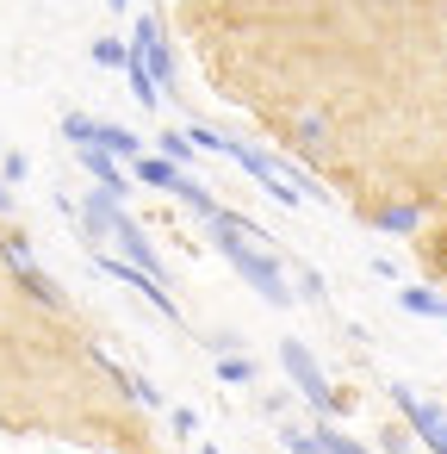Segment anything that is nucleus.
I'll use <instances>...</instances> for the list:
<instances>
[{
  "instance_id": "obj_5",
  "label": "nucleus",
  "mask_w": 447,
  "mask_h": 454,
  "mask_svg": "<svg viewBox=\"0 0 447 454\" xmlns=\"http://www.w3.org/2000/svg\"><path fill=\"white\" fill-rule=\"evenodd\" d=\"M125 44H131V57H137V63H143V69H150V75H156L162 88L174 82V51H168L162 26H156L150 13H137V26H131V38H125Z\"/></svg>"
},
{
  "instance_id": "obj_22",
  "label": "nucleus",
  "mask_w": 447,
  "mask_h": 454,
  "mask_svg": "<svg viewBox=\"0 0 447 454\" xmlns=\"http://www.w3.org/2000/svg\"><path fill=\"white\" fill-rule=\"evenodd\" d=\"M7 212H13V187H7V181H0V218H7Z\"/></svg>"
},
{
  "instance_id": "obj_15",
  "label": "nucleus",
  "mask_w": 447,
  "mask_h": 454,
  "mask_svg": "<svg viewBox=\"0 0 447 454\" xmlns=\"http://www.w3.org/2000/svg\"><path fill=\"white\" fill-rule=\"evenodd\" d=\"M317 454H373V448H360L354 435H342L335 423H323V429H317Z\"/></svg>"
},
{
  "instance_id": "obj_7",
  "label": "nucleus",
  "mask_w": 447,
  "mask_h": 454,
  "mask_svg": "<svg viewBox=\"0 0 447 454\" xmlns=\"http://www.w3.org/2000/svg\"><path fill=\"white\" fill-rule=\"evenodd\" d=\"M131 175H137V181H143V187H162V193H174V187H181V175H187V168H174V162H162V156H150V150H143V156H137V162H131Z\"/></svg>"
},
{
  "instance_id": "obj_3",
  "label": "nucleus",
  "mask_w": 447,
  "mask_h": 454,
  "mask_svg": "<svg viewBox=\"0 0 447 454\" xmlns=\"http://www.w3.org/2000/svg\"><path fill=\"white\" fill-rule=\"evenodd\" d=\"M391 404H397V417H404V429L428 448V454H447V404H435V398H416L410 386H391Z\"/></svg>"
},
{
  "instance_id": "obj_24",
  "label": "nucleus",
  "mask_w": 447,
  "mask_h": 454,
  "mask_svg": "<svg viewBox=\"0 0 447 454\" xmlns=\"http://www.w3.org/2000/svg\"><path fill=\"white\" fill-rule=\"evenodd\" d=\"M199 454H218V448H199Z\"/></svg>"
},
{
  "instance_id": "obj_19",
  "label": "nucleus",
  "mask_w": 447,
  "mask_h": 454,
  "mask_svg": "<svg viewBox=\"0 0 447 454\" xmlns=\"http://www.w3.org/2000/svg\"><path fill=\"white\" fill-rule=\"evenodd\" d=\"M26 175H32V162H26L19 150H13V156H0V181H7V187H19Z\"/></svg>"
},
{
  "instance_id": "obj_20",
  "label": "nucleus",
  "mask_w": 447,
  "mask_h": 454,
  "mask_svg": "<svg viewBox=\"0 0 447 454\" xmlns=\"http://www.w3.org/2000/svg\"><path fill=\"white\" fill-rule=\"evenodd\" d=\"M174 435H199V411L193 404H174Z\"/></svg>"
},
{
  "instance_id": "obj_16",
  "label": "nucleus",
  "mask_w": 447,
  "mask_h": 454,
  "mask_svg": "<svg viewBox=\"0 0 447 454\" xmlns=\"http://www.w3.org/2000/svg\"><path fill=\"white\" fill-rule=\"evenodd\" d=\"M94 63H100V69H125V63H131V44H125V38H100V44H94Z\"/></svg>"
},
{
  "instance_id": "obj_14",
  "label": "nucleus",
  "mask_w": 447,
  "mask_h": 454,
  "mask_svg": "<svg viewBox=\"0 0 447 454\" xmlns=\"http://www.w3.org/2000/svg\"><path fill=\"white\" fill-rule=\"evenodd\" d=\"M218 380L224 386H255V361L249 355H218Z\"/></svg>"
},
{
  "instance_id": "obj_23",
  "label": "nucleus",
  "mask_w": 447,
  "mask_h": 454,
  "mask_svg": "<svg viewBox=\"0 0 447 454\" xmlns=\"http://www.w3.org/2000/svg\"><path fill=\"white\" fill-rule=\"evenodd\" d=\"M106 7H112V13H125V7H131V0H106Z\"/></svg>"
},
{
  "instance_id": "obj_10",
  "label": "nucleus",
  "mask_w": 447,
  "mask_h": 454,
  "mask_svg": "<svg viewBox=\"0 0 447 454\" xmlns=\"http://www.w3.org/2000/svg\"><path fill=\"white\" fill-rule=\"evenodd\" d=\"M174 200H187V206H193V212H199L205 224H212V218H224V206H218V200L205 193V181H193V175H181V187H174Z\"/></svg>"
},
{
  "instance_id": "obj_18",
  "label": "nucleus",
  "mask_w": 447,
  "mask_h": 454,
  "mask_svg": "<svg viewBox=\"0 0 447 454\" xmlns=\"http://www.w3.org/2000/svg\"><path fill=\"white\" fill-rule=\"evenodd\" d=\"M280 448H286V454H317V429H292V423H286V429H280Z\"/></svg>"
},
{
  "instance_id": "obj_6",
  "label": "nucleus",
  "mask_w": 447,
  "mask_h": 454,
  "mask_svg": "<svg viewBox=\"0 0 447 454\" xmlns=\"http://www.w3.org/2000/svg\"><path fill=\"white\" fill-rule=\"evenodd\" d=\"M94 262H100V274H112L119 286H131V293H143V299H150V305H156L162 317H181V305H174V293H168L162 280H150L143 268H131L125 255H94Z\"/></svg>"
},
{
  "instance_id": "obj_8",
  "label": "nucleus",
  "mask_w": 447,
  "mask_h": 454,
  "mask_svg": "<svg viewBox=\"0 0 447 454\" xmlns=\"http://www.w3.org/2000/svg\"><path fill=\"white\" fill-rule=\"evenodd\" d=\"M125 88H131V100H137V106H162V82H156L137 57L125 63Z\"/></svg>"
},
{
  "instance_id": "obj_17",
  "label": "nucleus",
  "mask_w": 447,
  "mask_h": 454,
  "mask_svg": "<svg viewBox=\"0 0 447 454\" xmlns=\"http://www.w3.org/2000/svg\"><path fill=\"white\" fill-rule=\"evenodd\" d=\"M125 392H131V398H137L143 411H162V392H156V386H150L143 373H125Z\"/></svg>"
},
{
  "instance_id": "obj_9",
  "label": "nucleus",
  "mask_w": 447,
  "mask_h": 454,
  "mask_svg": "<svg viewBox=\"0 0 447 454\" xmlns=\"http://www.w3.org/2000/svg\"><path fill=\"white\" fill-rule=\"evenodd\" d=\"M379 231L385 237H416L422 231V206H379Z\"/></svg>"
},
{
  "instance_id": "obj_11",
  "label": "nucleus",
  "mask_w": 447,
  "mask_h": 454,
  "mask_svg": "<svg viewBox=\"0 0 447 454\" xmlns=\"http://www.w3.org/2000/svg\"><path fill=\"white\" fill-rule=\"evenodd\" d=\"M397 305H404L410 317H441L447 293H435V286H404V293H397Z\"/></svg>"
},
{
  "instance_id": "obj_2",
  "label": "nucleus",
  "mask_w": 447,
  "mask_h": 454,
  "mask_svg": "<svg viewBox=\"0 0 447 454\" xmlns=\"http://www.w3.org/2000/svg\"><path fill=\"white\" fill-rule=\"evenodd\" d=\"M63 137H69L75 150H106V156H119L125 168L143 156V137H137V131L106 125V119H88V113H63Z\"/></svg>"
},
{
  "instance_id": "obj_12",
  "label": "nucleus",
  "mask_w": 447,
  "mask_h": 454,
  "mask_svg": "<svg viewBox=\"0 0 447 454\" xmlns=\"http://www.w3.org/2000/svg\"><path fill=\"white\" fill-rule=\"evenodd\" d=\"M156 156L174 162V168H187V162H193V137H187V131H156Z\"/></svg>"
},
{
  "instance_id": "obj_21",
  "label": "nucleus",
  "mask_w": 447,
  "mask_h": 454,
  "mask_svg": "<svg viewBox=\"0 0 447 454\" xmlns=\"http://www.w3.org/2000/svg\"><path fill=\"white\" fill-rule=\"evenodd\" d=\"M7 262H13V268H32V249H26V237H7Z\"/></svg>"
},
{
  "instance_id": "obj_25",
  "label": "nucleus",
  "mask_w": 447,
  "mask_h": 454,
  "mask_svg": "<svg viewBox=\"0 0 447 454\" xmlns=\"http://www.w3.org/2000/svg\"><path fill=\"white\" fill-rule=\"evenodd\" d=\"M441 324H447V305H441Z\"/></svg>"
},
{
  "instance_id": "obj_4",
  "label": "nucleus",
  "mask_w": 447,
  "mask_h": 454,
  "mask_svg": "<svg viewBox=\"0 0 447 454\" xmlns=\"http://www.w3.org/2000/svg\"><path fill=\"white\" fill-rule=\"evenodd\" d=\"M280 367H286V380L304 392V404H311V411H323V417L335 411V392H329V380H323V367H317V355H311L304 342H292V336H286V342H280Z\"/></svg>"
},
{
  "instance_id": "obj_1",
  "label": "nucleus",
  "mask_w": 447,
  "mask_h": 454,
  "mask_svg": "<svg viewBox=\"0 0 447 454\" xmlns=\"http://www.w3.org/2000/svg\"><path fill=\"white\" fill-rule=\"evenodd\" d=\"M212 249H218V255H224V262H230V268H236V274H243V280H249V286H255L274 311H286V305H292L286 268L274 262V249H261V243L243 231V218H236V212L212 218Z\"/></svg>"
},
{
  "instance_id": "obj_13",
  "label": "nucleus",
  "mask_w": 447,
  "mask_h": 454,
  "mask_svg": "<svg viewBox=\"0 0 447 454\" xmlns=\"http://www.w3.org/2000/svg\"><path fill=\"white\" fill-rule=\"evenodd\" d=\"M19 280H26V293H32L38 305H50V311H63V305H69V299L57 293V280H50V274H38V268H19Z\"/></svg>"
}]
</instances>
